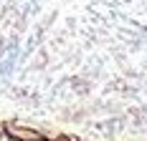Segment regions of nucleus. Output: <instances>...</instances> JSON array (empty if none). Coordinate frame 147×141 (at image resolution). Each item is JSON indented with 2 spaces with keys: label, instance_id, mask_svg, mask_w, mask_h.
<instances>
[{
  "label": "nucleus",
  "instance_id": "nucleus-1",
  "mask_svg": "<svg viewBox=\"0 0 147 141\" xmlns=\"http://www.w3.org/2000/svg\"><path fill=\"white\" fill-rule=\"evenodd\" d=\"M0 141H13V136H10V134L3 128V124H0Z\"/></svg>",
  "mask_w": 147,
  "mask_h": 141
},
{
  "label": "nucleus",
  "instance_id": "nucleus-2",
  "mask_svg": "<svg viewBox=\"0 0 147 141\" xmlns=\"http://www.w3.org/2000/svg\"><path fill=\"white\" fill-rule=\"evenodd\" d=\"M33 141H51L48 136H38V139H33Z\"/></svg>",
  "mask_w": 147,
  "mask_h": 141
}]
</instances>
